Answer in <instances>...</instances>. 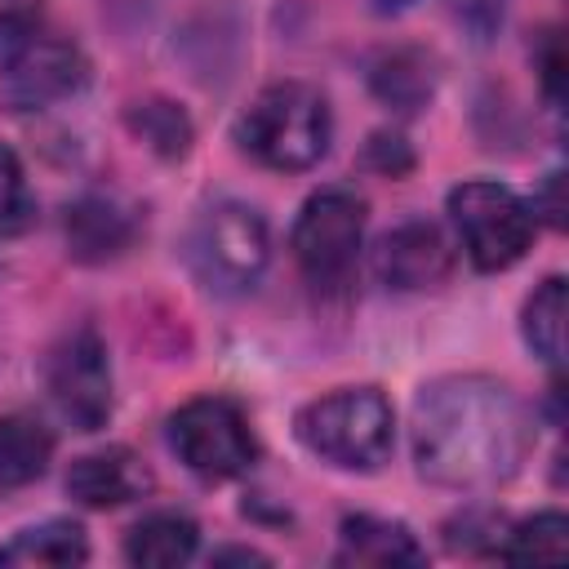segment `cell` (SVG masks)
Masks as SVG:
<instances>
[{
	"label": "cell",
	"instance_id": "obj_1",
	"mask_svg": "<svg viewBox=\"0 0 569 569\" xmlns=\"http://www.w3.org/2000/svg\"><path fill=\"white\" fill-rule=\"evenodd\" d=\"M529 449L533 413L498 378H436L413 400V458L431 485L489 489L516 476Z\"/></svg>",
	"mask_w": 569,
	"mask_h": 569
},
{
	"label": "cell",
	"instance_id": "obj_2",
	"mask_svg": "<svg viewBox=\"0 0 569 569\" xmlns=\"http://www.w3.org/2000/svg\"><path fill=\"white\" fill-rule=\"evenodd\" d=\"M333 138V116L320 89L302 80H280L267 84L240 116L236 142L244 156H253L267 169L280 173H302L311 169Z\"/></svg>",
	"mask_w": 569,
	"mask_h": 569
},
{
	"label": "cell",
	"instance_id": "obj_3",
	"mask_svg": "<svg viewBox=\"0 0 569 569\" xmlns=\"http://www.w3.org/2000/svg\"><path fill=\"white\" fill-rule=\"evenodd\" d=\"M293 427L316 458L347 471H373L391 453V436H396L391 405L378 387H347L320 396L298 413Z\"/></svg>",
	"mask_w": 569,
	"mask_h": 569
},
{
	"label": "cell",
	"instance_id": "obj_4",
	"mask_svg": "<svg viewBox=\"0 0 569 569\" xmlns=\"http://www.w3.org/2000/svg\"><path fill=\"white\" fill-rule=\"evenodd\" d=\"M187 258L204 289H213L222 298L249 293L271 258L267 222L249 204H236V200L209 204L191 227Z\"/></svg>",
	"mask_w": 569,
	"mask_h": 569
},
{
	"label": "cell",
	"instance_id": "obj_5",
	"mask_svg": "<svg viewBox=\"0 0 569 569\" xmlns=\"http://www.w3.org/2000/svg\"><path fill=\"white\" fill-rule=\"evenodd\" d=\"M449 218L458 227L467 258L480 271H502V267L520 262L533 240V227H538L533 209L511 187H502L493 178L458 182L449 191Z\"/></svg>",
	"mask_w": 569,
	"mask_h": 569
},
{
	"label": "cell",
	"instance_id": "obj_6",
	"mask_svg": "<svg viewBox=\"0 0 569 569\" xmlns=\"http://www.w3.org/2000/svg\"><path fill=\"white\" fill-rule=\"evenodd\" d=\"M169 445L187 471L200 480H231L244 476L258 458V440L227 396H196L169 418Z\"/></svg>",
	"mask_w": 569,
	"mask_h": 569
},
{
	"label": "cell",
	"instance_id": "obj_7",
	"mask_svg": "<svg viewBox=\"0 0 569 569\" xmlns=\"http://www.w3.org/2000/svg\"><path fill=\"white\" fill-rule=\"evenodd\" d=\"M360 236H365V200L347 187H325L302 204L293 222V258L307 271V280L338 284L360 253Z\"/></svg>",
	"mask_w": 569,
	"mask_h": 569
},
{
	"label": "cell",
	"instance_id": "obj_8",
	"mask_svg": "<svg viewBox=\"0 0 569 569\" xmlns=\"http://www.w3.org/2000/svg\"><path fill=\"white\" fill-rule=\"evenodd\" d=\"M49 396L58 413L76 431H98L111 418V369H107V347L93 329L67 333L44 365Z\"/></svg>",
	"mask_w": 569,
	"mask_h": 569
},
{
	"label": "cell",
	"instance_id": "obj_9",
	"mask_svg": "<svg viewBox=\"0 0 569 569\" xmlns=\"http://www.w3.org/2000/svg\"><path fill=\"white\" fill-rule=\"evenodd\" d=\"M84 84V53L58 36H31V44L4 67V98L18 111H40Z\"/></svg>",
	"mask_w": 569,
	"mask_h": 569
},
{
	"label": "cell",
	"instance_id": "obj_10",
	"mask_svg": "<svg viewBox=\"0 0 569 569\" xmlns=\"http://www.w3.org/2000/svg\"><path fill=\"white\" fill-rule=\"evenodd\" d=\"M373 267L387 289H431L453 271V249L436 222L409 218L382 236Z\"/></svg>",
	"mask_w": 569,
	"mask_h": 569
},
{
	"label": "cell",
	"instance_id": "obj_11",
	"mask_svg": "<svg viewBox=\"0 0 569 569\" xmlns=\"http://www.w3.org/2000/svg\"><path fill=\"white\" fill-rule=\"evenodd\" d=\"M151 489V471L147 462L124 449V445H111V449H98V453H84L71 462L67 471V493L80 502V507H124L133 498H142Z\"/></svg>",
	"mask_w": 569,
	"mask_h": 569
},
{
	"label": "cell",
	"instance_id": "obj_12",
	"mask_svg": "<svg viewBox=\"0 0 569 569\" xmlns=\"http://www.w3.org/2000/svg\"><path fill=\"white\" fill-rule=\"evenodd\" d=\"M338 565H369V569H391V565H422L427 551L400 520L382 516H347L338 529Z\"/></svg>",
	"mask_w": 569,
	"mask_h": 569
},
{
	"label": "cell",
	"instance_id": "obj_13",
	"mask_svg": "<svg viewBox=\"0 0 569 569\" xmlns=\"http://www.w3.org/2000/svg\"><path fill=\"white\" fill-rule=\"evenodd\" d=\"M133 231H138L133 213L111 196H84L67 209V244H71V258L80 262L116 258L133 240Z\"/></svg>",
	"mask_w": 569,
	"mask_h": 569
},
{
	"label": "cell",
	"instance_id": "obj_14",
	"mask_svg": "<svg viewBox=\"0 0 569 569\" xmlns=\"http://www.w3.org/2000/svg\"><path fill=\"white\" fill-rule=\"evenodd\" d=\"M196 542H200V529L191 516L182 511H151L142 516L129 538H124V556L129 565H151V569H169V565H182L196 556Z\"/></svg>",
	"mask_w": 569,
	"mask_h": 569
},
{
	"label": "cell",
	"instance_id": "obj_15",
	"mask_svg": "<svg viewBox=\"0 0 569 569\" xmlns=\"http://www.w3.org/2000/svg\"><path fill=\"white\" fill-rule=\"evenodd\" d=\"M53 458V431L31 413H4L0 418V485L18 489L44 476Z\"/></svg>",
	"mask_w": 569,
	"mask_h": 569
},
{
	"label": "cell",
	"instance_id": "obj_16",
	"mask_svg": "<svg viewBox=\"0 0 569 569\" xmlns=\"http://www.w3.org/2000/svg\"><path fill=\"white\" fill-rule=\"evenodd\" d=\"M89 556L84 529L71 520H44L36 529L13 533V542L0 547V565H36V569H62L80 565Z\"/></svg>",
	"mask_w": 569,
	"mask_h": 569
},
{
	"label": "cell",
	"instance_id": "obj_17",
	"mask_svg": "<svg viewBox=\"0 0 569 569\" xmlns=\"http://www.w3.org/2000/svg\"><path fill=\"white\" fill-rule=\"evenodd\" d=\"M369 89H373L387 107H396V111L409 116V111L427 107V98H431V89H436V71H431L427 53H418V49H391V53H382V58L373 62Z\"/></svg>",
	"mask_w": 569,
	"mask_h": 569
},
{
	"label": "cell",
	"instance_id": "obj_18",
	"mask_svg": "<svg viewBox=\"0 0 569 569\" xmlns=\"http://www.w3.org/2000/svg\"><path fill=\"white\" fill-rule=\"evenodd\" d=\"M520 329H525L529 351H533L542 365L556 369L560 356H565V280H560V276H547V280L529 293Z\"/></svg>",
	"mask_w": 569,
	"mask_h": 569
},
{
	"label": "cell",
	"instance_id": "obj_19",
	"mask_svg": "<svg viewBox=\"0 0 569 569\" xmlns=\"http://www.w3.org/2000/svg\"><path fill=\"white\" fill-rule=\"evenodd\" d=\"M124 120H129V129H133L156 156H164V160H178V156H187V147H191V120H187L173 102H164V98L133 102V107L124 111Z\"/></svg>",
	"mask_w": 569,
	"mask_h": 569
},
{
	"label": "cell",
	"instance_id": "obj_20",
	"mask_svg": "<svg viewBox=\"0 0 569 569\" xmlns=\"http://www.w3.org/2000/svg\"><path fill=\"white\" fill-rule=\"evenodd\" d=\"M565 551H569V520L560 511H542L516 525L507 542H498L502 560H565Z\"/></svg>",
	"mask_w": 569,
	"mask_h": 569
},
{
	"label": "cell",
	"instance_id": "obj_21",
	"mask_svg": "<svg viewBox=\"0 0 569 569\" xmlns=\"http://www.w3.org/2000/svg\"><path fill=\"white\" fill-rule=\"evenodd\" d=\"M36 222V200L18 156L0 142V236H22Z\"/></svg>",
	"mask_w": 569,
	"mask_h": 569
},
{
	"label": "cell",
	"instance_id": "obj_22",
	"mask_svg": "<svg viewBox=\"0 0 569 569\" xmlns=\"http://www.w3.org/2000/svg\"><path fill=\"white\" fill-rule=\"evenodd\" d=\"M36 36V9L31 4H4L0 9V67H9Z\"/></svg>",
	"mask_w": 569,
	"mask_h": 569
},
{
	"label": "cell",
	"instance_id": "obj_23",
	"mask_svg": "<svg viewBox=\"0 0 569 569\" xmlns=\"http://www.w3.org/2000/svg\"><path fill=\"white\" fill-rule=\"evenodd\" d=\"M453 13L476 40H489V31L502 22V0H453Z\"/></svg>",
	"mask_w": 569,
	"mask_h": 569
},
{
	"label": "cell",
	"instance_id": "obj_24",
	"mask_svg": "<svg viewBox=\"0 0 569 569\" xmlns=\"http://www.w3.org/2000/svg\"><path fill=\"white\" fill-rule=\"evenodd\" d=\"M369 160H373L382 173H405V169L413 164V156L405 151V142H400V138H387V133H378V138L369 142Z\"/></svg>",
	"mask_w": 569,
	"mask_h": 569
},
{
	"label": "cell",
	"instance_id": "obj_25",
	"mask_svg": "<svg viewBox=\"0 0 569 569\" xmlns=\"http://www.w3.org/2000/svg\"><path fill=\"white\" fill-rule=\"evenodd\" d=\"M560 36L556 31H547V40H542V84H547V98L551 102H560Z\"/></svg>",
	"mask_w": 569,
	"mask_h": 569
},
{
	"label": "cell",
	"instance_id": "obj_26",
	"mask_svg": "<svg viewBox=\"0 0 569 569\" xmlns=\"http://www.w3.org/2000/svg\"><path fill=\"white\" fill-rule=\"evenodd\" d=\"M213 565H267V556L253 547H222L213 551Z\"/></svg>",
	"mask_w": 569,
	"mask_h": 569
},
{
	"label": "cell",
	"instance_id": "obj_27",
	"mask_svg": "<svg viewBox=\"0 0 569 569\" xmlns=\"http://www.w3.org/2000/svg\"><path fill=\"white\" fill-rule=\"evenodd\" d=\"M382 4H387V9H400V4H409V0H382Z\"/></svg>",
	"mask_w": 569,
	"mask_h": 569
}]
</instances>
